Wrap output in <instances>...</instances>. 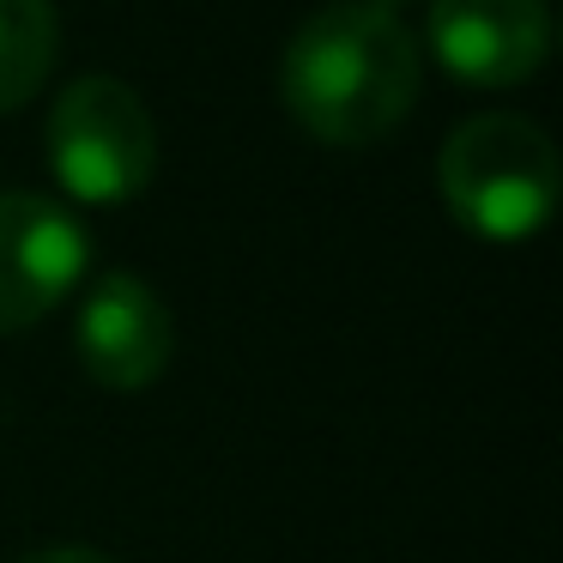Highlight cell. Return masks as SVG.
Returning a JSON list of instances; mask_svg holds the SVG:
<instances>
[{"label": "cell", "mask_w": 563, "mask_h": 563, "mask_svg": "<svg viewBox=\"0 0 563 563\" xmlns=\"http://www.w3.org/2000/svg\"><path fill=\"white\" fill-rule=\"evenodd\" d=\"M376 7H388V13H394V7H400V0H376Z\"/></svg>", "instance_id": "obj_9"}, {"label": "cell", "mask_w": 563, "mask_h": 563, "mask_svg": "<svg viewBox=\"0 0 563 563\" xmlns=\"http://www.w3.org/2000/svg\"><path fill=\"white\" fill-rule=\"evenodd\" d=\"M25 563H110L103 551H86V545H49V551H31Z\"/></svg>", "instance_id": "obj_8"}, {"label": "cell", "mask_w": 563, "mask_h": 563, "mask_svg": "<svg viewBox=\"0 0 563 563\" xmlns=\"http://www.w3.org/2000/svg\"><path fill=\"white\" fill-rule=\"evenodd\" d=\"M430 49L466 86H515L551 49L545 0H430Z\"/></svg>", "instance_id": "obj_6"}, {"label": "cell", "mask_w": 563, "mask_h": 563, "mask_svg": "<svg viewBox=\"0 0 563 563\" xmlns=\"http://www.w3.org/2000/svg\"><path fill=\"white\" fill-rule=\"evenodd\" d=\"M74 352L91 382H103L115 394H134V388H152L170 369L176 321L140 273H103L86 291V303H79Z\"/></svg>", "instance_id": "obj_5"}, {"label": "cell", "mask_w": 563, "mask_h": 563, "mask_svg": "<svg viewBox=\"0 0 563 563\" xmlns=\"http://www.w3.org/2000/svg\"><path fill=\"white\" fill-rule=\"evenodd\" d=\"M91 261V236L62 200L0 188V333H19L67 303Z\"/></svg>", "instance_id": "obj_4"}, {"label": "cell", "mask_w": 563, "mask_h": 563, "mask_svg": "<svg viewBox=\"0 0 563 563\" xmlns=\"http://www.w3.org/2000/svg\"><path fill=\"white\" fill-rule=\"evenodd\" d=\"M418 37L376 0H328L297 25L279 62L285 110L333 146H369L394 134L418 103Z\"/></svg>", "instance_id": "obj_1"}, {"label": "cell", "mask_w": 563, "mask_h": 563, "mask_svg": "<svg viewBox=\"0 0 563 563\" xmlns=\"http://www.w3.org/2000/svg\"><path fill=\"white\" fill-rule=\"evenodd\" d=\"M62 49L55 0H0V115L19 110L49 79Z\"/></svg>", "instance_id": "obj_7"}, {"label": "cell", "mask_w": 563, "mask_h": 563, "mask_svg": "<svg viewBox=\"0 0 563 563\" xmlns=\"http://www.w3.org/2000/svg\"><path fill=\"white\" fill-rule=\"evenodd\" d=\"M437 183L449 212L466 231L490 243H521L558 207V146L533 115L515 110H485L466 115L437 158Z\"/></svg>", "instance_id": "obj_2"}, {"label": "cell", "mask_w": 563, "mask_h": 563, "mask_svg": "<svg viewBox=\"0 0 563 563\" xmlns=\"http://www.w3.org/2000/svg\"><path fill=\"white\" fill-rule=\"evenodd\" d=\"M49 164L62 188L86 207L134 200L158 170V128L128 79L79 74L49 110Z\"/></svg>", "instance_id": "obj_3"}]
</instances>
